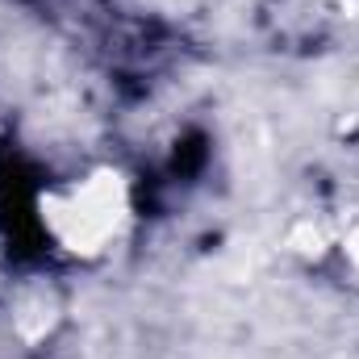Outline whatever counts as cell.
<instances>
[{
	"mask_svg": "<svg viewBox=\"0 0 359 359\" xmlns=\"http://www.w3.org/2000/svg\"><path fill=\"white\" fill-rule=\"evenodd\" d=\"M34 222L50 251L80 264L104 259L134 226V184L109 163L84 168L38 192Z\"/></svg>",
	"mask_w": 359,
	"mask_h": 359,
	"instance_id": "6da1fadb",
	"label": "cell"
}]
</instances>
